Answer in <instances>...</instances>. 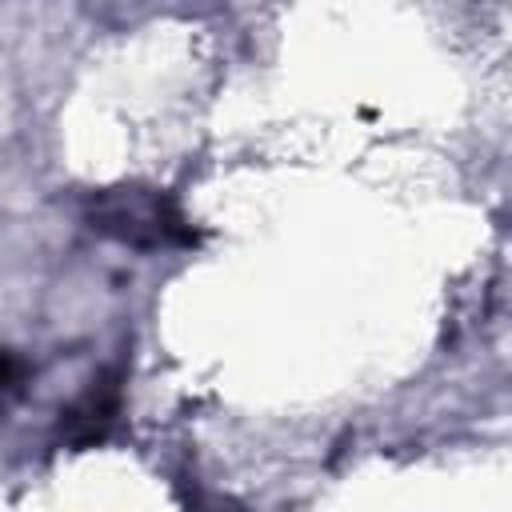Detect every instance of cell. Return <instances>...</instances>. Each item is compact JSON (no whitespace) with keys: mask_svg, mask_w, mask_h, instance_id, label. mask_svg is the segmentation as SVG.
Here are the masks:
<instances>
[{"mask_svg":"<svg viewBox=\"0 0 512 512\" xmlns=\"http://www.w3.org/2000/svg\"><path fill=\"white\" fill-rule=\"evenodd\" d=\"M116 408H120V388L112 380H92V388L64 412V428L76 444H88V440H100L104 428L116 420Z\"/></svg>","mask_w":512,"mask_h":512,"instance_id":"2","label":"cell"},{"mask_svg":"<svg viewBox=\"0 0 512 512\" xmlns=\"http://www.w3.org/2000/svg\"><path fill=\"white\" fill-rule=\"evenodd\" d=\"M24 372H28V364H24L16 352H4V348H0V400L12 396V392L24 384Z\"/></svg>","mask_w":512,"mask_h":512,"instance_id":"3","label":"cell"},{"mask_svg":"<svg viewBox=\"0 0 512 512\" xmlns=\"http://www.w3.org/2000/svg\"><path fill=\"white\" fill-rule=\"evenodd\" d=\"M92 220L100 232L140 244V248H156V244H176L188 240V224L176 212V204L160 192L148 188H116L104 192L92 208Z\"/></svg>","mask_w":512,"mask_h":512,"instance_id":"1","label":"cell"}]
</instances>
